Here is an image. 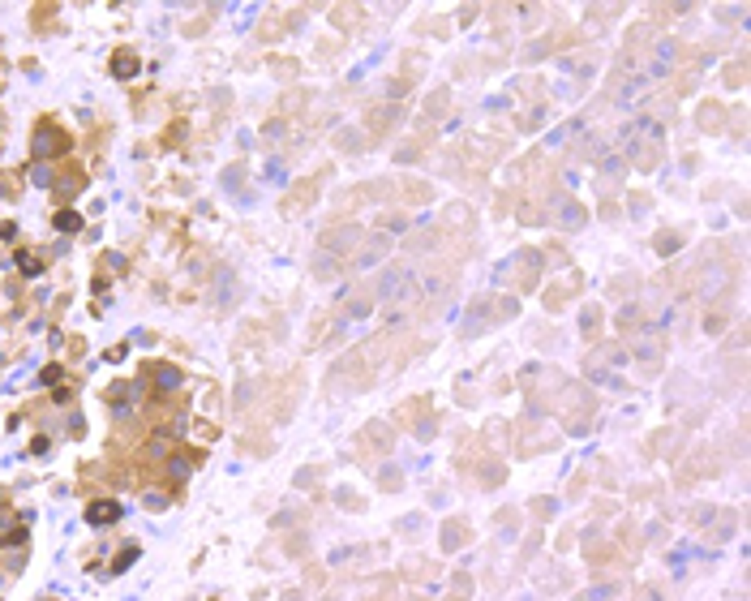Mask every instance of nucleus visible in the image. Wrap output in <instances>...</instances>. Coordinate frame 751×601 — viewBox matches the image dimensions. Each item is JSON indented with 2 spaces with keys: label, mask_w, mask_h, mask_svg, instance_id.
<instances>
[{
  "label": "nucleus",
  "mask_w": 751,
  "mask_h": 601,
  "mask_svg": "<svg viewBox=\"0 0 751 601\" xmlns=\"http://www.w3.org/2000/svg\"><path fill=\"white\" fill-rule=\"evenodd\" d=\"M116 515H120V507H116V503H90V511H86V520H90V524H112Z\"/></svg>",
  "instance_id": "obj_2"
},
{
  "label": "nucleus",
  "mask_w": 751,
  "mask_h": 601,
  "mask_svg": "<svg viewBox=\"0 0 751 601\" xmlns=\"http://www.w3.org/2000/svg\"><path fill=\"white\" fill-rule=\"evenodd\" d=\"M22 271H43V258H35V254H22Z\"/></svg>",
  "instance_id": "obj_8"
},
{
  "label": "nucleus",
  "mask_w": 751,
  "mask_h": 601,
  "mask_svg": "<svg viewBox=\"0 0 751 601\" xmlns=\"http://www.w3.org/2000/svg\"><path fill=\"white\" fill-rule=\"evenodd\" d=\"M74 194H82V176H78V172L60 181V198H74Z\"/></svg>",
  "instance_id": "obj_5"
},
{
  "label": "nucleus",
  "mask_w": 751,
  "mask_h": 601,
  "mask_svg": "<svg viewBox=\"0 0 751 601\" xmlns=\"http://www.w3.org/2000/svg\"><path fill=\"white\" fill-rule=\"evenodd\" d=\"M112 74L116 78H133V74H138V56H133V52H116L112 56Z\"/></svg>",
  "instance_id": "obj_3"
},
{
  "label": "nucleus",
  "mask_w": 751,
  "mask_h": 601,
  "mask_svg": "<svg viewBox=\"0 0 751 601\" xmlns=\"http://www.w3.org/2000/svg\"><path fill=\"white\" fill-rule=\"evenodd\" d=\"M0 194H9V189H5V176H0Z\"/></svg>",
  "instance_id": "obj_10"
},
{
  "label": "nucleus",
  "mask_w": 751,
  "mask_h": 601,
  "mask_svg": "<svg viewBox=\"0 0 751 601\" xmlns=\"http://www.w3.org/2000/svg\"><path fill=\"white\" fill-rule=\"evenodd\" d=\"M133 558H138V546H125V550L116 554V562H112V572H125V567H129Z\"/></svg>",
  "instance_id": "obj_6"
},
{
  "label": "nucleus",
  "mask_w": 751,
  "mask_h": 601,
  "mask_svg": "<svg viewBox=\"0 0 751 601\" xmlns=\"http://www.w3.org/2000/svg\"><path fill=\"white\" fill-rule=\"evenodd\" d=\"M56 228H60V232H78V228H82V220L74 215V210H60V215H56Z\"/></svg>",
  "instance_id": "obj_4"
},
{
  "label": "nucleus",
  "mask_w": 751,
  "mask_h": 601,
  "mask_svg": "<svg viewBox=\"0 0 751 601\" xmlns=\"http://www.w3.org/2000/svg\"><path fill=\"white\" fill-rule=\"evenodd\" d=\"M163 503H167V499H163V494H146V507H151V511H159Z\"/></svg>",
  "instance_id": "obj_9"
},
{
  "label": "nucleus",
  "mask_w": 751,
  "mask_h": 601,
  "mask_svg": "<svg viewBox=\"0 0 751 601\" xmlns=\"http://www.w3.org/2000/svg\"><path fill=\"white\" fill-rule=\"evenodd\" d=\"M64 147H69V137H64L52 121H39L35 125V137H30V151H35L39 159H56V155H64Z\"/></svg>",
  "instance_id": "obj_1"
},
{
  "label": "nucleus",
  "mask_w": 751,
  "mask_h": 601,
  "mask_svg": "<svg viewBox=\"0 0 751 601\" xmlns=\"http://www.w3.org/2000/svg\"><path fill=\"white\" fill-rule=\"evenodd\" d=\"M155 382L163 386V391H167V386H177V370H167V365H159V370H155Z\"/></svg>",
  "instance_id": "obj_7"
}]
</instances>
